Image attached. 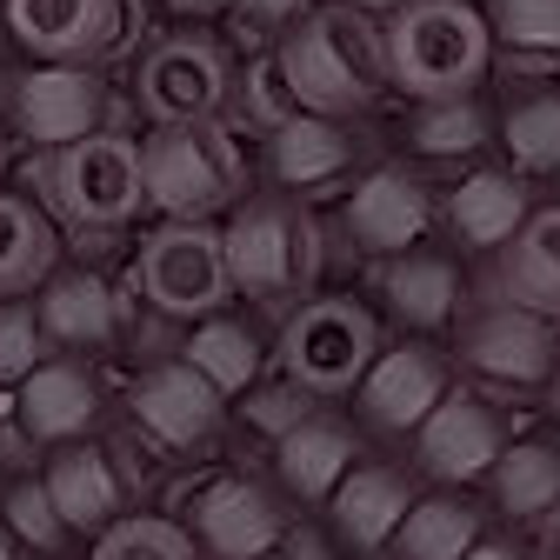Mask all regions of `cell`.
<instances>
[{"mask_svg":"<svg viewBox=\"0 0 560 560\" xmlns=\"http://www.w3.org/2000/svg\"><path fill=\"white\" fill-rule=\"evenodd\" d=\"M280 74H288L301 114H327L347 120L374 107L394 74H387V27H374L368 8H347V0H327V8H307L273 47Z\"/></svg>","mask_w":560,"mask_h":560,"instance_id":"1","label":"cell"},{"mask_svg":"<svg viewBox=\"0 0 560 560\" xmlns=\"http://www.w3.org/2000/svg\"><path fill=\"white\" fill-rule=\"evenodd\" d=\"M487 60H494V34H487V14L467 0H407L387 21V74L413 101L474 94Z\"/></svg>","mask_w":560,"mask_h":560,"instance_id":"2","label":"cell"},{"mask_svg":"<svg viewBox=\"0 0 560 560\" xmlns=\"http://www.w3.org/2000/svg\"><path fill=\"white\" fill-rule=\"evenodd\" d=\"M221 247H228L234 294H247L260 307H294L320 280V228L294 194L247 200L234 214V228L221 234Z\"/></svg>","mask_w":560,"mask_h":560,"instance_id":"3","label":"cell"},{"mask_svg":"<svg viewBox=\"0 0 560 560\" xmlns=\"http://www.w3.org/2000/svg\"><path fill=\"white\" fill-rule=\"evenodd\" d=\"M140 167H148V200L174 221H207L221 214L228 200H241L247 187V161L234 148L228 120H180L161 127L148 148H140Z\"/></svg>","mask_w":560,"mask_h":560,"instance_id":"4","label":"cell"},{"mask_svg":"<svg viewBox=\"0 0 560 560\" xmlns=\"http://www.w3.org/2000/svg\"><path fill=\"white\" fill-rule=\"evenodd\" d=\"M374 354H381V327L347 294H314L280 327V374L307 394H354Z\"/></svg>","mask_w":560,"mask_h":560,"instance_id":"5","label":"cell"},{"mask_svg":"<svg viewBox=\"0 0 560 560\" xmlns=\"http://www.w3.org/2000/svg\"><path fill=\"white\" fill-rule=\"evenodd\" d=\"M34 180L60 207V221H74V228H120L133 207L148 200L140 148L120 140V133H88V140H74V148H47Z\"/></svg>","mask_w":560,"mask_h":560,"instance_id":"6","label":"cell"},{"mask_svg":"<svg viewBox=\"0 0 560 560\" xmlns=\"http://www.w3.org/2000/svg\"><path fill=\"white\" fill-rule=\"evenodd\" d=\"M140 294L174 320H207L228 294V247L207 221H174L140 247Z\"/></svg>","mask_w":560,"mask_h":560,"instance_id":"7","label":"cell"},{"mask_svg":"<svg viewBox=\"0 0 560 560\" xmlns=\"http://www.w3.org/2000/svg\"><path fill=\"white\" fill-rule=\"evenodd\" d=\"M8 27L54 67H94L140 34V0H8Z\"/></svg>","mask_w":560,"mask_h":560,"instance_id":"8","label":"cell"},{"mask_svg":"<svg viewBox=\"0 0 560 560\" xmlns=\"http://www.w3.org/2000/svg\"><path fill=\"white\" fill-rule=\"evenodd\" d=\"M234 94V74H228V54L214 40H194V34H174L148 54L140 67V107L161 127H180V120H221Z\"/></svg>","mask_w":560,"mask_h":560,"instance_id":"9","label":"cell"},{"mask_svg":"<svg viewBox=\"0 0 560 560\" xmlns=\"http://www.w3.org/2000/svg\"><path fill=\"white\" fill-rule=\"evenodd\" d=\"M467 368L487 374L508 394H534L547 387V374L560 368V340H553V320L527 314V307H487L474 327H467Z\"/></svg>","mask_w":560,"mask_h":560,"instance_id":"10","label":"cell"},{"mask_svg":"<svg viewBox=\"0 0 560 560\" xmlns=\"http://www.w3.org/2000/svg\"><path fill=\"white\" fill-rule=\"evenodd\" d=\"M413 454H420V467H428L434 480H480V474H494V460L508 454L501 413L487 400H474V394H447L413 428Z\"/></svg>","mask_w":560,"mask_h":560,"instance_id":"11","label":"cell"},{"mask_svg":"<svg viewBox=\"0 0 560 560\" xmlns=\"http://www.w3.org/2000/svg\"><path fill=\"white\" fill-rule=\"evenodd\" d=\"M441 400H447V354H434V347H387L361 381V413L381 434H413Z\"/></svg>","mask_w":560,"mask_h":560,"instance_id":"12","label":"cell"},{"mask_svg":"<svg viewBox=\"0 0 560 560\" xmlns=\"http://www.w3.org/2000/svg\"><path fill=\"white\" fill-rule=\"evenodd\" d=\"M107 88L94 81V67H40L14 88V120L40 148H74V140L101 133Z\"/></svg>","mask_w":560,"mask_h":560,"instance_id":"13","label":"cell"},{"mask_svg":"<svg viewBox=\"0 0 560 560\" xmlns=\"http://www.w3.org/2000/svg\"><path fill=\"white\" fill-rule=\"evenodd\" d=\"M494 307H527L540 320H560V207H534L521 234L494 254Z\"/></svg>","mask_w":560,"mask_h":560,"instance_id":"14","label":"cell"},{"mask_svg":"<svg viewBox=\"0 0 560 560\" xmlns=\"http://www.w3.org/2000/svg\"><path fill=\"white\" fill-rule=\"evenodd\" d=\"M221 387L207 381L200 368H187V361H167V368H154V374H140L133 381V420L148 428L161 447H194V441H207L221 428Z\"/></svg>","mask_w":560,"mask_h":560,"instance_id":"15","label":"cell"},{"mask_svg":"<svg viewBox=\"0 0 560 560\" xmlns=\"http://www.w3.org/2000/svg\"><path fill=\"white\" fill-rule=\"evenodd\" d=\"M428 228H434V200L407 167L368 174L354 187V200H347V234H354L368 254H407Z\"/></svg>","mask_w":560,"mask_h":560,"instance_id":"16","label":"cell"},{"mask_svg":"<svg viewBox=\"0 0 560 560\" xmlns=\"http://www.w3.org/2000/svg\"><path fill=\"white\" fill-rule=\"evenodd\" d=\"M194 527H200L207 553L254 560V553H267L280 534H288V514H280L273 494H267V487H254V480H214L200 494V508H194Z\"/></svg>","mask_w":560,"mask_h":560,"instance_id":"17","label":"cell"},{"mask_svg":"<svg viewBox=\"0 0 560 560\" xmlns=\"http://www.w3.org/2000/svg\"><path fill=\"white\" fill-rule=\"evenodd\" d=\"M527 214H534V207H527L521 174L480 167V174H467V180L454 187V200H447V234H454L460 247H474V254H501V247L521 234Z\"/></svg>","mask_w":560,"mask_h":560,"instance_id":"18","label":"cell"},{"mask_svg":"<svg viewBox=\"0 0 560 560\" xmlns=\"http://www.w3.org/2000/svg\"><path fill=\"white\" fill-rule=\"evenodd\" d=\"M273 447H280V454H273L280 480H288L301 501H334V487L354 474L361 434L347 428V420H334V413H307L301 428H294V434H280Z\"/></svg>","mask_w":560,"mask_h":560,"instance_id":"19","label":"cell"},{"mask_svg":"<svg viewBox=\"0 0 560 560\" xmlns=\"http://www.w3.org/2000/svg\"><path fill=\"white\" fill-rule=\"evenodd\" d=\"M327 508H334V527H340L347 547L374 553V547H387L400 534V521L413 508V480L400 467H354V474L334 487Z\"/></svg>","mask_w":560,"mask_h":560,"instance_id":"20","label":"cell"},{"mask_svg":"<svg viewBox=\"0 0 560 560\" xmlns=\"http://www.w3.org/2000/svg\"><path fill=\"white\" fill-rule=\"evenodd\" d=\"M374 288H381V301L407 320V327H441V320H454V307H460V267L447 260V254H387V267L374 273Z\"/></svg>","mask_w":560,"mask_h":560,"instance_id":"21","label":"cell"},{"mask_svg":"<svg viewBox=\"0 0 560 560\" xmlns=\"http://www.w3.org/2000/svg\"><path fill=\"white\" fill-rule=\"evenodd\" d=\"M21 420H27V434H40V441H74L94 420V381L74 361H40L21 381Z\"/></svg>","mask_w":560,"mask_h":560,"instance_id":"22","label":"cell"},{"mask_svg":"<svg viewBox=\"0 0 560 560\" xmlns=\"http://www.w3.org/2000/svg\"><path fill=\"white\" fill-rule=\"evenodd\" d=\"M347 161H354V133H347L340 120H327V114H294L273 133V180L288 194L334 180Z\"/></svg>","mask_w":560,"mask_h":560,"instance_id":"23","label":"cell"},{"mask_svg":"<svg viewBox=\"0 0 560 560\" xmlns=\"http://www.w3.org/2000/svg\"><path fill=\"white\" fill-rule=\"evenodd\" d=\"M120 327V307L101 273H60L40 294V334L60 347H107Z\"/></svg>","mask_w":560,"mask_h":560,"instance_id":"24","label":"cell"},{"mask_svg":"<svg viewBox=\"0 0 560 560\" xmlns=\"http://www.w3.org/2000/svg\"><path fill=\"white\" fill-rule=\"evenodd\" d=\"M47 494H54L67 527H107L120 508V467L101 447H67L47 467Z\"/></svg>","mask_w":560,"mask_h":560,"instance_id":"25","label":"cell"},{"mask_svg":"<svg viewBox=\"0 0 560 560\" xmlns=\"http://www.w3.org/2000/svg\"><path fill=\"white\" fill-rule=\"evenodd\" d=\"M494 508L514 521H540L547 508H560V447L547 441H521L494 460Z\"/></svg>","mask_w":560,"mask_h":560,"instance_id":"26","label":"cell"},{"mask_svg":"<svg viewBox=\"0 0 560 560\" xmlns=\"http://www.w3.org/2000/svg\"><path fill=\"white\" fill-rule=\"evenodd\" d=\"M400 560H467L480 547V514L454 494H434V501H413L400 534H394Z\"/></svg>","mask_w":560,"mask_h":560,"instance_id":"27","label":"cell"},{"mask_svg":"<svg viewBox=\"0 0 560 560\" xmlns=\"http://www.w3.org/2000/svg\"><path fill=\"white\" fill-rule=\"evenodd\" d=\"M187 368H200L221 394H241V387L260 374V340H254L241 320H228V314H207V320L187 334Z\"/></svg>","mask_w":560,"mask_h":560,"instance_id":"28","label":"cell"},{"mask_svg":"<svg viewBox=\"0 0 560 560\" xmlns=\"http://www.w3.org/2000/svg\"><path fill=\"white\" fill-rule=\"evenodd\" d=\"M54 267V234L27 200L0 194V294H27Z\"/></svg>","mask_w":560,"mask_h":560,"instance_id":"29","label":"cell"},{"mask_svg":"<svg viewBox=\"0 0 560 560\" xmlns=\"http://www.w3.org/2000/svg\"><path fill=\"white\" fill-rule=\"evenodd\" d=\"M508 161L521 174H560V94H527L508 107Z\"/></svg>","mask_w":560,"mask_h":560,"instance_id":"30","label":"cell"},{"mask_svg":"<svg viewBox=\"0 0 560 560\" xmlns=\"http://www.w3.org/2000/svg\"><path fill=\"white\" fill-rule=\"evenodd\" d=\"M413 148L428 161H454V154H474L487 140V114L474 107V94H454V101H420L413 114Z\"/></svg>","mask_w":560,"mask_h":560,"instance_id":"31","label":"cell"},{"mask_svg":"<svg viewBox=\"0 0 560 560\" xmlns=\"http://www.w3.org/2000/svg\"><path fill=\"white\" fill-rule=\"evenodd\" d=\"M487 34L508 54L560 60V0H494V8H487Z\"/></svg>","mask_w":560,"mask_h":560,"instance_id":"32","label":"cell"},{"mask_svg":"<svg viewBox=\"0 0 560 560\" xmlns=\"http://www.w3.org/2000/svg\"><path fill=\"white\" fill-rule=\"evenodd\" d=\"M94 560H194V540H187L174 521L140 514V521H114V527L101 534Z\"/></svg>","mask_w":560,"mask_h":560,"instance_id":"33","label":"cell"},{"mask_svg":"<svg viewBox=\"0 0 560 560\" xmlns=\"http://www.w3.org/2000/svg\"><path fill=\"white\" fill-rule=\"evenodd\" d=\"M294 114H301V101H294L288 74H280V60H273V54H260V60L247 67V81H241V120H254V127L280 133Z\"/></svg>","mask_w":560,"mask_h":560,"instance_id":"34","label":"cell"},{"mask_svg":"<svg viewBox=\"0 0 560 560\" xmlns=\"http://www.w3.org/2000/svg\"><path fill=\"white\" fill-rule=\"evenodd\" d=\"M8 527H14L27 547H40V553H54V547L67 540V521H60V508H54V494H47V480H21L14 494H8Z\"/></svg>","mask_w":560,"mask_h":560,"instance_id":"35","label":"cell"},{"mask_svg":"<svg viewBox=\"0 0 560 560\" xmlns=\"http://www.w3.org/2000/svg\"><path fill=\"white\" fill-rule=\"evenodd\" d=\"M40 314L27 301H8L0 307V381H27L40 368Z\"/></svg>","mask_w":560,"mask_h":560,"instance_id":"36","label":"cell"},{"mask_svg":"<svg viewBox=\"0 0 560 560\" xmlns=\"http://www.w3.org/2000/svg\"><path fill=\"white\" fill-rule=\"evenodd\" d=\"M247 413H254V428H260V434H273V441H280V434H294L301 420L314 413V394H307V387H294V381H280V387H260V394L247 400Z\"/></svg>","mask_w":560,"mask_h":560,"instance_id":"37","label":"cell"},{"mask_svg":"<svg viewBox=\"0 0 560 560\" xmlns=\"http://www.w3.org/2000/svg\"><path fill=\"white\" fill-rule=\"evenodd\" d=\"M307 8H314V0H234V14L247 27H294Z\"/></svg>","mask_w":560,"mask_h":560,"instance_id":"38","label":"cell"},{"mask_svg":"<svg viewBox=\"0 0 560 560\" xmlns=\"http://www.w3.org/2000/svg\"><path fill=\"white\" fill-rule=\"evenodd\" d=\"M540 553H547V560H560V508H547V514H540Z\"/></svg>","mask_w":560,"mask_h":560,"instance_id":"39","label":"cell"},{"mask_svg":"<svg viewBox=\"0 0 560 560\" xmlns=\"http://www.w3.org/2000/svg\"><path fill=\"white\" fill-rule=\"evenodd\" d=\"M467 560H521V547H508V540H487V547H474Z\"/></svg>","mask_w":560,"mask_h":560,"instance_id":"40","label":"cell"},{"mask_svg":"<svg viewBox=\"0 0 560 560\" xmlns=\"http://www.w3.org/2000/svg\"><path fill=\"white\" fill-rule=\"evenodd\" d=\"M180 14H214V8H228V0H174Z\"/></svg>","mask_w":560,"mask_h":560,"instance_id":"41","label":"cell"},{"mask_svg":"<svg viewBox=\"0 0 560 560\" xmlns=\"http://www.w3.org/2000/svg\"><path fill=\"white\" fill-rule=\"evenodd\" d=\"M347 8H368V14H394V8H407V0H347Z\"/></svg>","mask_w":560,"mask_h":560,"instance_id":"42","label":"cell"},{"mask_svg":"<svg viewBox=\"0 0 560 560\" xmlns=\"http://www.w3.org/2000/svg\"><path fill=\"white\" fill-rule=\"evenodd\" d=\"M0 560H21V553H14V540H8V534H0Z\"/></svg>","mask_w":560,"mask_h":560,"instance_id":"43","label":"cell"},{"mask_svg":"<svg viewBox=\"0 0 560 560\" xmlns=\"http://www.w3.org/2000/svg\"><path fill=\"white\" fill-rule=\"evenodd\" d=\"M0 167H8V140H0Z\"/></svg>","mask_w":560,"mask_h":560,"instance_id":"44","label":"cell"},{"mask_svg":"<svg viewBox=\"0 0 560 560\" xmlns=\"http://www.w3.org/2000/svg\"><path fill=\"white\" fill-rule=\"evenodd\" d=\"M254 560H267V553H254Z\"/></svg>","mask_w":560,"mask_h":560,"instance_id":"45","label":"cell"}]
</instances>
